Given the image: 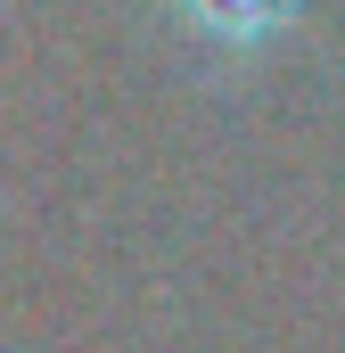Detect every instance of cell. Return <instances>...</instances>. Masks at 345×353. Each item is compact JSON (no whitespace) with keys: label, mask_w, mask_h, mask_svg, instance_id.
<instances>
[{"label":"cell","mask_w":345,"mask_h":353,"mask_svg":"<svg viewBox=\"0 0 345 353\" xmlns=\"http://www.w3.org/2000/svg\"><path fill=\"white\" fill-rule=\"evenodd\" d=\"M172 8L214 41H263V33H279L296 17V0H172Z\"/></svg>","instance_id":"cell-1"}]
</instances>
